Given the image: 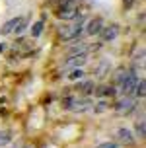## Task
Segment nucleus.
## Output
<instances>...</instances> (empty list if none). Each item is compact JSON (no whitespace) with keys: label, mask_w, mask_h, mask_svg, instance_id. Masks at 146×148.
Masks as SVG:
<instances>
[{"label":"nucleus","mask_w":146,"mask_h":148,"mask_svg":"<svg viewBox=\"0 0 146 148\" xmlns=\"http://www.w3.org/2000/svg\"><path fill=\"white\" fill-rule=\"evenodd\" d=\"M12 140V133L10 131H0V146H6Z\"/></svg>","instance_id":"obj_21"},{"label":"nucleus","mask_w":146,"mask_h":148,"mask_svg":"<svg viewBox=\"0 0 146 148\" xmlns=\"http://www.w3.org/2000/svg\"><path fill=\"white\" fill-rule=\"evenodd\" d=\"M134 129H136V134H138V138H144V136H146V125H144V119H138V121L134 123Z\"/></svg>","instance_id":"obj_17"},{"label":"nucleus","mask_w":146,"mask_h":148,"mask_svg":"<svg viewBox=\"0 0 146 148\" xmlns=\"http://www.w3.org/2000/svg\"><path fill=\"white\" fill-rule=\"evenodd\" d=\"M84 70H82V68H72V70H70V74H68V78H70V80H82V78H84Z\"/></svg>","instance_id":"obj_19"},{"label":"nucleus","mask_w":146,"mask_h":148,"mask_svg":"<svg viewBox=\"0 0 146 148\" xmlns=\"http://www.w3.org/2000/svg\"><path fill=\"white\" fill-rule=\"evenodd\" d=\"M14 148H23V144H22V142H16V144H14Z\"/></svg>","instance_id":"obj_24"},{"label":"nucleus","mask_w":146,"mask_h":148,"mask_svg":"<svg viewBox=\"0 0 146 148\" xmlns=\"http://www.w3.org/2000/svg\"><path fill=\"white\" fill-rule=\"evenodd\" d=\"M111 107V103L109 101H105V99H101L99 103H95V107H92V109L95 111V113H103V111H107Z\"/></svg>","instance_id":"obj_18"},{"label":"nucleus","mask_w":146,"mask_h":148,"mask_svg":"<svg viewBox=\"0 0 146 148\" xmlns=\"http://www.w3.org/2000/svg\"><path fill=\"white\" fill-rule=\"evenodd\" d=\"M58 20H64V22H72L80 16V10H78V0H60L57 6V12H55Z\"/></svg>","instance_id":"obj_1"},{"label":"nucleus","mask_w":146,"mask_h":148,"mask_svg":"<svg viewBox=\"0 0 146 148\" xmlns=\"http://www.w3.org/2000/svg\"><path fill=\"white\" fill-rule=\"evenodd\" d=\"M129 74H131L129 68H119V70H115V86H119V84H121Z\"/></svg>","instance_id":"obj_16"},{"label":"nucleus","mask_w":146,"mask_h":148,"mask_svg":"<svg viewBox=\"0 0 146 148\" xmlns=\"http://www.w3.org/2000/svg\"><path fill=\"white\" fill-rule=\"evenodd\" d=\"M105 25V22H103V18H99V16H95V18H92L90 22L86 23V35L94 37V35H99V31H101V27Z\"/></svg>","instance_id":"obj_9"},{"label":"nucleus","mask_w":146,"mask_h":148,"mask_svg":"<svg viewBox=\"0 0 146 148\" xmlns=\"http://www.w3.org/2000/svg\"><path fill=\"white\" fill-rule=\"evenodd\" d=\"M144 96H146V82H144V78H140L138 84H136V90H134V96H132V97H140V99H142Z\"/></svg>","instance_id":"obj_15"},{"label":"nucleus","mask_w":146,"mask_h":148,"mask_svg":"<svg viewBox=\"0 0 146 148\" xmlns=\"http://www.w3.org/2000/svg\"><path fill=\"white\" fill-rule=\"evenodd\" d=\"M113 109H115L117 115H129V113H132V111L136 109V97L123 96L115 105H113Z\"/></svg>","instance_id":"obj_5"},{"label":"nucleus","mask_w":146,"mask_h":148,"mask_svg":"<svg viewBox=\"0 0 146 148\" xmlns=\"http://www.w3.org/2000/svg\"><path fill=\"white\" fill-rule=\"evenodd\" d=\"M95 148H119V144H117V142H101V144H97V146Z\"/></svg>","instance_id":"obj_22"},{"label":"nucleus","mask_w":146,"mask_h":148,"mask_svg":"<svg viewBox=\"0 0 146 148\" xmlns=\"http://www.w3.org/2000/svg\"><path fill=\"white\" fill-rule=\"evenodd\" d=\"M94 94L95 96H113V94H117V90H115V86H107V84H103V86H95V90H94Z\"/></svg>","instance_id":"obj_13"},{"label":"nucleus","mask_w":146,"mask_h":148,"mask_svg":"<svg viewBox=\"0 0 146 148\" xmlns=\"http://www.w3.org/2000/svg\"><path fill=\"white\" fill-rule=\"evenodd\" d=\"M134 2H136V0H123V6H125V8H131Z\"/></svg>","instance_id":"obj_23"},{"label":"nucleus","mask_w":146,"mask_h":148,"mask_svg":"<svg viewBox=\"0 0 146 148\" xmlns=\"http://www.w3.org/2000/svg\"><path fill=\"white\" fill-rule=\"evenodd\" d=\"M66 53H68V57L70 55H84V53H88V47L84 45V41H76V45H70Z\"/></svg>","instance_id":"obj_14"},{"label":"nucleus","mask_w":146,"mask_h":148,"mask_svg":"<svg viewBox=\"0 0 146 148\" xmlns=\"http://www.w3.org/2000/svg\"><path fill=\"white\" fill-rule=\"evenodd\" d=\"M117 138H119V142H121L123 146H131L132 142H134V136L131 134L129 129H119V131H117Z\"/></svg>","instance_id":"obj_10"},{"label":"nucleus","mask_w":146,"mask_h":148,"mask_svg":"<svg viewBox=\"0 0 146 148\" xmlns=\"http://www.w3.org/2000/svg\"><path fill=\"white\" fill-rule=\"evenodd\" d=\"M62 107L64 109H70L74 113H84V111H90L94 107V101L90 99V97H64L62 99Z\"/></svg>","instance_id":"obj_3"},{"label":"nucleus","mask_w":146,"mask_h":148,"mask_svg":"<svg viewBox=\"0 0 146 148\" xmlns=\"http://www.w3.org/2000/svg\"><path fill=\"white\" fill-rule=\"evenodd\" d=\"M76 90L82 92L84 96H90V94H94V90H95V82L94 80H82L80 84H76Z\"/></svg>","instance_id":"obj_11"},{"label":"nucleus","mask_w":146,"mask_h":148,"mask_svg":"<svg viewBox=\"0 0 146 148\" xmlns=\"http://www.w3.org/2000/svg\"><path fill=\"white\" fill-rule=\"evenodd\" d=\"M109 72H111V62L107 59H101L99 64H97V68H95V76L97 78H103V76H107Z\"/></svg>","instance_id":"obj_12"},{"label":"nucleus","mask_w":146,"mask_h":148,"mask_svg":"<svg viewBox=\"0 0 146 148\" xmlns=\"http://www.w3.org/2000/svg\"><path fill=\"white\" fill-rule=\"evenodd\" d=\"M2 49H4V45H0V51H2Z\"/></svg>","instance_id":"obj_25"},{"label":"nucleus","mask_w":146,"mask_h":148,"mask_svg":"<svg viewBox=\"0 0 146 148\" xmlns=\"http://www.w3.org/2000/svg\"><path fill=\"white\" fill-rule=\"evenodd\" d=\"M121 33V27L117 23H107L103 25L101 31H99V37H101V43H109V41H115Z\"/></svg>","instance_id":"obj_7"},{"label":"nucleus","mask_w":146,"mask_h":148,"mask_svg":"<svg viewBox=\"0 0 146 148\" xmlns=\"http://www.w3.org/2000/svg\"><path fill=\"white\" fill-rule=\"evenodd\" d=\"M27 27V18H14V20H10V22H6L4 25H2V29H0V33L2 35H10V33H22L23 29Z\"/></svg>","instance_id":"obj_4"},{"label":"nucleus","mask_w":146,"mask_h":148,"mask_svg":"<svg viewBox=\"0 0 146 148\" xmlns=\"http://www.w3.org/2000/svg\"><path fill=\"white\" fill-rule=\"evenodd\" d=\"M43 25H45L43 20L35 22V23H33V29H31V35H33V37H39V35H41V31H43Z\"/></svg>","instance_id":"obj_20"},{"label":"nucleus","mask_w":146,"mask_h":148,"mask_svg":"<svg viewBox=\"0 0 146 148\" xmlns=\"http://www.w3.org/2000/svg\"><path fill=\"white\" fill-rule=\"evenodd\" d=\"M138 80H140L138 76L131 72L123 82H121V84H119V86H117V88H119L117 92H121L123 96H134V90H136V84H138Z\"/></svg>","instance_id":"obj_6"},{"label":"nucleus","mask_w":146,"mask_h":148,"mask_svg":"<svg viewBox=\"0 0 146 148\" xmlns=\"http://www.w3.org/2000/svg\"><path fill=\"white\" fill-rule=\"evenodd\" d=\"M82 27H84V18H82V16H78L74 23L60 25V27H58V37H60V41H74V39H78L80 33H82Z\"/></svg>","instance_id":"obj_2"},{"label":"nucleus","mask_w":146,"mask_h":148,"mask_svg":"<svg viewBox=\"0 0 146 148\" xmlns=\"http://www.w3.org/2000/svg\"><path fill=\"white\" fill-rule=\"evenodd\" d=\"M88 62V53H84V55H70L68 59L62 62V68H82L84 64Z\"/></svg>","instance_id":"obj_8"}]
</instances>
